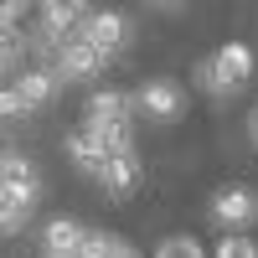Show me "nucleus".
<instances>
[{"label": "nucleus", "mask_w": 258, "mask_h": 258, "mask_svg": "<svg viewBox=\"0 0 258 258\" xmlns=\"http://www.w3.org/2000/svg\"><path fill=\"white\" fill-rule=\"evenodd\" d=\"M83 129H93V135L103 140V150H109V155L135 150V129H129V119H83Z\"/></svg>", "instance_id": "nucleus-11"}, {"label": "nucleus", "mask_w": 258, "mask_h": 258, "mask_svg": "<svg viewBox=\"0 0 258 258\" xmlns=\"http://www.w3.org/2000/svg\"><path fill=\"white\" fill-rule=\"evenodd\" d=\"M253 217H258V191H248V186H222L217 197H212V222H217V227L238 232V227H248Z\"/></svg>", "instance_id": "nucleus-5"}, {"label": "nucleus", "mask_w": 258, "mask_h": 258, "mask_svg": "<svg viewBox=\"0 0 258 258\" xmlns=\"http://www.w3.org/2000/svg\"><path fill=\"white\" fill-rule=\"evenodd\" d=\"M83 238H88V227L73 222V217H52L41 227V258H78L83 253Z\"/></svg>", "instance_id": "nucleus-8"}, {"label": "nucleus", "mask_w": 258, "mask_h": 258, "mask_svg": "<svg viewBox=\"0 0 258 258\" xmlns=\"http://www.w3.org/2000/svg\"><path fill=\"white\" fill-rule=\"evenodd\" d=\"M114 258H140V253H135V248H129V243L119 238V243H114Z\"/></svg>", "instance_id": "nucleus-18"}, {"label": "nucleus", "mask_w": 258, "mask_h": 258, "mask_svg": "<svg viewBox=\"0 0 258 258\" xmlns=\"http://www.w3.org/2000/svg\"><path fill=\"white\" fill-rule=\"evenodd\" d=\"M248 78H253V47H248V41H222L207 62H197V83H202L212 98L243 93Z\"/></svg>", "instance_id": "nucleus-1"}, {"label": "nucleus", "mask_w": 258, "mask_h": 258, "mask_svg": "<svg viewBox=\"0 0 258 258\" xmlns=\"http://www.w3.org/2000/svg\"><path fill=\"white\" fill-rule=\"evenodd\" d=\"M57 88H62L57 68H26V73H16V93H21V103H26V114L47 109V103L57 98Z\"/></svg>", "instance_id": "nucleus-7"}, {"label": "nucleus", "mask_w": 258, "mask_h": 258, "mask_svg": "<svg viewBox=\"0 0 258 258\" xmlns=\"http://www.w3.org/2000/svg\"><path fill=\"white\" fill-rule=\"evenodd\" d=\"M217 258H258L253 238H243V227L238 232H227V238H217Z\"/></svg>", "instance_id": "nucleus-15"}, {"label": "nucleus", "mask_w": 258, "mask_h": 258, "mask_svg": "<svg viewBox=\"0 0 258 258\" xmlns=\"http://www.w3.org/2000/svg\"><path fill=\"white\" fill-rule=\"evenodd\" d=\"M114 232H98V227H88V238H83V253L78 258H114Z\"/></svg>", "instance_id": "nucleus-16"}, {"label": "nucleus", "mask_w": 258, "mask_h": 258, "mask_svg": "<svg viewBox=\"0 0 258 258\" xmlns=\"http://www.w3.org/2000/svg\"><path fill=\"white\" fill-rule=\"evenodd\" d=\"M135 109L150 124H176L186 114V93H181V83H170V78H150V83L135 88Z\"/></svg>", "instance_id": "nucleus-3"}, {"label": "nucleus", "mask_w": 258, "mask_h": 258, "mask_svg": "<svg viewBox=\"0 0 258 258\" xmlns=\"http://www.w3.org/2000/svg\"><path fill=\"white\" fill-rule=\"evenodd\" d=\"M68 160L83 170V176L98 181V170L109 165V150H103V140L93 135V129H73V135H68Z\"/></svg>", "instance_id": "nucleus-10"}, {"label": "nucleus", "mask_w": 258, "mask_h": 258, "mask_svg": "<svg viewBox=\"0 0 258 258\" xmlns=\"http://www.w3.org/2000/svg\"><path fill=\"white\" fill-rule=\"evenodd\" d=\"M98 186L109 191L114 202L135 197V186H140V155H135V150H124V155H109V165L98 170Z\"/></svg>", "instance_id": "nucleus-9"}, {"label": "nucleus", "mask_w": 258, "mask_h": 258, "mask_svg": "<svg viewBox=\"0 0 258 258\" xmlns=\"http://www.w3.org/2000/svg\"><path fill=\"white\" fill-rule=\"evenodd\" d=\"M103 62H109V52L103 47H93L88 36H68L57 47V73H62V83H93L98 73H103Z\"/></svg>", "instance_id": "nucleus-4"}, {"label": "nucleus", "mask_w": 258, "mask_h": 258, "mask_svg": "<svg viewBox=\"0 0 258 258\" xmlns=\"http://www.w3.org/2000/svg\"><path fill=\"white\" fill-rule=\"evenodd\" d=\"M41 11H47L52 26L78 31V21H83V11H88V0H41Z\"/></svg>", "instance_id": "nucleus-13"}, {"label": "nucleus", "mask_w": 258, "mask_h": 258, "mask_svg": "<svg viewBox=\"0 0 258 258\" xmlns=\"http://www.w3.org/2000/svg\"><path fill=\"white\" fill-rule=\"evenodd\" d=\"M248 140H253V145H258V109H253V114H248Z\"/></svg>", "instance_id": "nucleus-19"}, {"label": "nucleus", "mask_w": 258, "mask_h": 258, "mask_svg": "<svg viewBox=\"0 0 258 258\" xmlns=\"http://www.w3.org/2000/svg\"><path fill=\"white\" fill-rule=\"evenodd\" d=\"M41 202V176L36 165L21 155V150H6V160H0V207H36Z\"/></svg>", "instance_id": "nucleus-2"}, {"label": "nucleus", "mask_w": 258, "mask_h": 258, "mask_svg": "<svg viewBox=\"0 0 258 258\" xmlns=\"http://www.w3.org/2000/svg\"><path fill=\"white\" fill-rule=\"evenodd\" d=\"M155 258H207V248L191 238V232H170V238H160Z\"/></svg>", "instance_id": "nucleus-14"}, {"label": "nucleus", "mask_w": 258, "mask_h": 258, "mask_svg": "<svg viewBox=\"0 0 258 258\" xmlns=\"http://www.w3.org/2000/svg\"><path fill=\"white\" fill-rule=\"evenodd\" d=\"M155 6H186V0H155Z\"/></svg>", "instance_id": "nucleus-20"}, {"label": "nucleus", "mask_w": 258, "mask_h": 258, "mask_svg": "<svg viewBox=\"0 0 258 258\" xmlns=\"http://www.w3.org/2000/svg\"><path fill=\"white\" fill-rule=\"evenodd\" d=\"M129 103L135 98H124L114 88H98L88 103H83V119H129Z\"/></svg>", "instance_id": "nucleus-12"}, {"label": "nucleus", "mask_w": 258, "mask_h": 258, "mask_svg": "<svg viewBox=\"0 0 258 258\" xmlns=\"http://www.w3.org/2000/svg\"><path fill=\"white\" fill-rule=\"evenodd\" d=\"M0 114H6V119H26V103H21V93H16V83H11L6 93H0Z\"/></svg>", "instance_id": "nucleus-17"}, {"label": "nucleus", "mask_w": 258, "mask_h": 258, "mask_svg": "<svg viewBox=\"0 0 258 258\" xmlns=\"http://www.w3.org/2000/svg\"><path fill=\"white\" fill-rule=\"evenodd\" d=\"M78 31L93 41V47H103V52H124L129 47V16H119V11H93V16H83L78 21Z\"/></svg>", "instance_id": "nucleus-6"}]
</instances>
